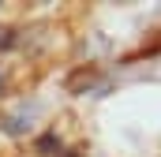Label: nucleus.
I'll return each instance as SVG.
<instances>
[{
	"label": "nucleus",
	"instance_id": "obj_2",
	"mask_svg": "<svg viewBox=\"0 0 161 157\" xmlns=\"http://www.w3.org/2000/svg\"><path fill=\"white\" fill-rule=\"evenodd\" d=\"M68 157H79V154H75V150H68Z\"/></svg>",
	"mask_w": 161,
	"mask_h": 157
},
{
	"label": "nucleus",
	"instance_id": "obj_1",
	"mask_svg": "<svg viewBox=\"0 0 161 157\" xmlns=\"http://www.w3.org/2000/svg\"><path fill=\"white\" fill-rule=\"evenodd\" d=\"M53 150H60V138L49 131V135H41V138H38V154H53Z\"/></svg>",
	"mask_w": 161,
	"mask_h": 157
}]
</instances>
